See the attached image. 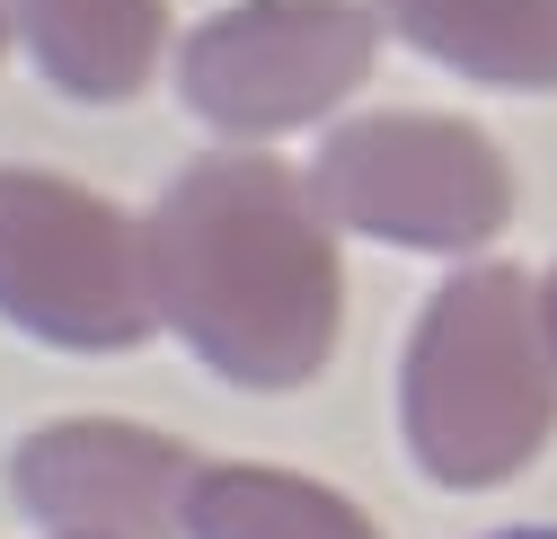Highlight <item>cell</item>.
<instances>
[{"instance_id":"6da1fadb","label":"cell","mask_w":557,"mask_h":539,"mask_svg":"<svg viewBox=\"0 0 557 539\" xmlns=\"http://www.w3.org/2000/svg\"><path fill=\"white\" fill-rule=\"evenodd\" d=\"M160 327L239 389H301L345 327L336 222L274 151H203L143 222Z\"/></svg>"},{"instance_id":"7a4b0ae2","label":"cell","mask_w":557,"mask_h":539,"mask_svg":"<svg viewBox=\"0 0 557 539\" xmlns=\"http://www.w3.org/2000/svg\"><path fill=\"white\" fill-rule=\"evenodd\" d=\"M398 434L434 487H496L557 434V346L522 265L451 275L407 336Z\"/></svg>"},{"instance_id":"3957f363","label":"cell","mask_w":557,"mask_h":539,"mask_svg":"<svg viewBox=\"0 0 557 539\" xmlns=\"http://www.w3.org/2000/svg\"><path fill=\"white\" fill-rule=\"evenodd\" d=\"M0 318L62 354H133L160 327L143 222L53 168H0Z\"/></svg>"},{"instance_id":"277c9868","label":"cell","mask_w":557,"mask_h":539,"mask_svg":"<svg viewBox=\"0 0 557 539\" xmlns=\"http://www.w3.org/2000/svg\"><path fill=\"white\" fill-rule=\"evenodd\" d=\"M310 195L327 204L336 230H363L389 248H434V256H460L513 222V168L460 115L336 124L310 160Z\"/></svg>"},{"instance_id":"5b68a950","label":"cell","mask_w":557,"mask_h":539,"mask_svg":"<svg viewBox=\"0 0 557 539\" xmlns=\"http://www.w3.org/2000/svg\"><path fill=\"white\" fill-rule=\"evenodd\" d=\"M381 53V10L363 0H239L203 18L177 53V98L231 142L319 124L336 98H355Z\"/></svg>"},{"instance_id":"8992f818","label":"cell","mask_w":557,"mask_h":539,"mask_svg":"<svg viewBox=\"0 0 557 539\" xmlns=\"http://www.w3.org/2000/svg\"><path fill=\"white\" fill-rule=\"evenodd\" d=\"M10 496L45 539H186L195 451L124 416H62L10 451Z\"/></svg>"},{"instance_id":"52a82bcc","label":"cell","mask_w":557,"mask_h":539,"mask_svg":"<svg viewBox=\"0 0 557 539\" xmlns=\"http://www.w3.org/2000/svg\"><path fill=\"white\" fill-rule=\"evenodd\" d=\"M381 27L486 89H557V0H372Z\"/></svg>"},{"instance_id":"ba28073f","label":"cell","mask_w":557,"mask_h":539,"mask_svg":"<svg viewBox=\"0 0 557 539\" xmlns=\"http://www.w3.org/2000/svg\"><path fill=\"white\" fill-rule=\"evenodd\" d=\"M36 72L72 98H133L169 45V0H18Z\"/></svg>"},{"instance_id":"9c48e42d","label":"cell","mask_w":557,"mask_h":539,"mask_svg":"<svg viewBox=\"0 0 557 539\" xmlns=\"http://www.w3.org/2000/svg\"><path fill=\"white\" fill-rule=\"evenodd\" d=\"M186 539H381V530L336 487H319V478L257 468V460H222V468H195Z\"/></svg>"},{"instance_id":"30bf717a","label":"cell","mask_w":557,"mask_h":539,"mask_svg":"<svg viewBox=\"0 0 557 539\" xmlns=\"http://www.w3.org/2000/svg\"><path fill=\"white\" fill-rule=\"evenodd\" d=\"M540 310H548V346H557V265H548V284H540Z\"/></svg>"},{"instance_id":"8fae6325","label":"cell","mask_w":557,"mask_h":539,"mask_svg":"<svg viewBox=\"0 0 557 539\" xmlns=\"http://www.w3.org/2000/svg\"><path fill=\"white\" fill-rule=\"evenodd\" d=\"M10 18H18V0H0V45H10Z\"/></svg>"}]
</instances>
